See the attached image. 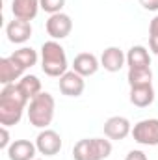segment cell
<instances>
[{"label": "cell", "mask_w": 158, "mask_h": 160, "mask_svg": "<svg viewBox=\"0 0 158 160\" xmlns=\"http://www.w3.org/2000/svg\"><path fill=\"white\" fill-rule=\"evenodd\" d=\"M126 65L128 69H145L151 67V52L143 45H134L126 52Z\"/></svg>", "instance_id": "2e32d148"}, {"label": "cell", "mask_w": 158, "mask_h": 160, "mask_svg": "<svg viewBox=\"0 0 158 160\" xmlns=\"http://www.w3.org/2000/svg\"><path fill=\"white\" fill-rule=\"evenodd\" d=\"M125 65H126V54L119 47H108L102 50L101 67H104L108 73H117Z\"/></svg>", "instance_id": "7c38bea8"}, {"label": "cell", "mask_w": 158, "mask_h": 160, "mask_svg": "<svg viewBox=\"0 0 158 160\" xmlns=\"http://www.w3.org/2000/svg\"><path fill=\"white\" fill-rule=\"evenodd\" d=\"M11 58H13L17 63H21L24 69L34 67V65L37 63V60H39L37 50H34L32 47H21L19 50H15V52L11 54Z\"/></svg>", "instance_id": "d6986e66"}, {"label": "cell", "mask_w": 158, "mask_h": 160, "mask_svg": "<svg viewBox=\"0 0 158 160\" xmlns=\"http://www.w3.org/2000/svg\"><path fill=\"white\" fill-rule=\"evenodd\" d=\"M149 48L153 54L158 56V15H155L149 22Z\"/></svg>", "instance_id": "44dd1931"}, {"label": "cell", "mask_w": 158, "mask_h": 160, "mask_svg": "<svg viewBox=\"0 0 158 160\" xmlns=\"http://www.w3.org/2000/svg\"><path fill=\"white\" fill-rule=\"evenodd\" d=\"M125 160H147V155L143 151H140V149H132V151H128Z\"/></svg>", "instance_id": "cb8c5ba5"}, {"label": "cell", "mask_w": 158, "mask_h": 160, "mask_svg": "<svg viewBox=\"0 0 158 160\" xmlns=\"http://www.w3.org/2000/svg\"><path fill=\"white\" fill-rule=\"evenodd\" d=\"M62 145H63L62 136L52 128H43L36 138L37 153L45 155V157H56L62 151Z\"/></svg>", "instance_id": "52a82bcc"}, {"label": "cell", "mask_w": 158, "mask_h": 160, "mask_svg": "<svg viewBox=\"0 0 158 160\" xmlns=\"http://www.w3.org/2000/svg\"><path fill=\"white\" fill-rule=\"evenodd\" d=\"M54 110H56V101L50 93L41 91L39 95H36L26 108V116L30 125H34L36 128H48V125L54 119Z\"/></svg>", "instance_id": "3957f363"}, {"label": "cell", "mask_w": 158, "mask_h": 160, "mask_svg": "<svg viewBox=\"0 0 158 160\" xmlns=\"http://www.w3.org/2000/svg\"><path fill=\"white\" fill-rule=\"evenodd\" d=\"M126 80H128L130 88L153 84V71H151V67H145V69H128Z\"/></svg>", "instance_id": "ffe728a7"}, {"label": "cell", "mask_w": 158, "mask_h": 160, "mask_svg": "<svg viewBox=\"0 0 158 160\" xmlns=\"http://www.w3.org/2000/svg\"><path fill=\"white\" fill-rule=\"evenodd\" d=\"M45 30L47 34L52 38L54 41H60V39H65L69 38V34L73 32V21L67 13H54L47 19L45 22Z\"/></svg>", "instance_id": "8992f818"}, {"label": "cell", "mask_w": 158, "mask_h": 160, "mask_svg": "<svg viewBox=\"0 0 158 160\" xmlns=\"http://www.w3.org/2000/svg\"><path fill=\"white\" fill-rule=\"evenodd\" d=\"M67 67H69V62H67L65 48L54 39L45 41L41 45V69H43V73L47 77L60 78L62 75L67 73Z\"/></svg>", "instance_id": "7a4b0ae2"}, {"label": "cell", "mask_w": 158, "mask_h": 160, "mask_svg": "<svg viewBox=\"0 0 158 160\" xmlns=\"http://www.w3.org/2000/svg\"><path fill=\"white\" fill-rule=\"evenodd\" d=\"M130 102L138 108H147L155 102V88L153 84H147V86H136V88H130V95H128Z\"/></svg>", "instance_id": "e0dca14e"}, {"label": "cell", "mask_w": 158, "mask_h": 160, "mask_svg": "<svg viewBox=\"0 0 158 160\" xmlns=\"http://www.w3.org/2000/svg\"><path fill=\"white\" fill-rule=\"evenodd\" d=\"M9 145H11V142H9L7 127H2V128H0V149H7Z\"/></svg>", "instance_id": "603a6c76"}, {"label": "cell", "mask_w": 158, "mask_h": 160, "mask_svg": "<svg viewBox=\"0 0 158 160\" xmlns=\"http://www.w3.org/2000/svg\"><path fill=\"white\" fill-rule=\"evenodd\" d=\"M128 134H132V125L125 116H112L104 121V136L108 140L121 142Z\"/></svg>", "instance_id": "ba28073f"}, {"label": "cell", "mask_w": 158, "mask_h": 160, "mask_svg": "<svg viewBox=\"0 0 158 160\" xmlns=\"http://www.w3.org/2000/svg\"><path fill=\"white\" fill-rule=\"evenodd\" d=\"M112 155V140L84 138L73 147V160H106Z\"/></svg>", "instance_id": "277c9868"}, {"label": "cell", "mask_w": 158, "mask_h": 160, "mask_svg": "<svg viewBox=\"0 0 158 160\" xmlns=\"http://www.w3.org/2000/svg\"><path fill=\"white\" fill-rule=\"evenodd\" d=\"M28 99L22 95L17 84L4 86L0 91V125L13 127L22 119L24 110L28 108Z\"/></svg>", "instance_id": "6da1fadb"}, {"label": "cell", "mask_w": 158, "mask_h": 160, "mask_svg": "<svg viewBox=\"0 0 158 160\" xmlns=\"http://www.w3.org/2000/svg\"><path fill=\"white\" fill-rule=\"evenodd\" d=\"M32 22L30 21H22V19H15L7 22L6 26V36L9 43H15V45H22L32 38Z\"/></svg>", "instance_id": "30bf717a"}, {"label": "cell", "mask_w": 158, "mask_h": 160, "mask_svg": "<svg viewBox=\"0 0 158 160\" xmlns=\"http://www.w3.org/2000/svg\"><path fill=\"white\" fill-rule=\"evenodd\" d=\"M17 86H19V89L22 91V95L28 101H32L36 95H39L43 91L41 89V80L36 75H24L21 80H17Z\"/></svg>", "instance_id": "ac0fdd59"}, {"label": "cell", "mask_w": 158, "mask_h": 160, "mask_svg": "<svg viewBox=\"0 0 158 160\" xmlns=\"http://www.w3.org/2000/svg\"><path fill=\"white\" fill-rule=\"evenodd\" d=\"M39 2H41V9L47 11L48 15L62 13V9L65 6V0H39Z\"/></svg>", "instance_id": "7402d4cb"}, {"label": "cell", "mask_w": 158, "mask_h": 160, "mask_svg": "<svg viewBox=\"0 0 158 160\" xmlns=\"http://www.w3.org/2000/svg\"><path fill=\"white\" fill-rule=\"evenodd\" d=\"M24 67L21 63H17L11 56H6L0 60V84L2 86H9V84H17L15 80H21L24 77Z\"/></svg>", "instance_id": "8fae6325"}, {"label": "cell", "mask_w": 158, "mask_h": 160, "mask_svg": "<svg viewBox=\"0 0 158 160\" xmlns=\"http://www.w3.org/2000/svg\"><path fill=\"white\" fill-rule=\"evenodd\" d=\"M6 151H7L9 160H36L37 147L30 140H15Z\"/></svg>", "instance_id": "4fadbf2b"}, {"label": "cell", "mask_w": 158, "mask_h": 160, "mask_svg": "<svg viewBox=\"0 0 158 160\" xmlns=\"http://www.w3.org/2000/svg\"><path fill=\"white\" fill-rule=\"evenodd\" d=\"M41 9L39 0H11V11L15 19L34 21Z\"/></svg>", "instance_id": "9a60e30c"}, {"label": "cell", "mask_w": 158, "mask_h": 160, "mask_svg": "<svg viewBox=\"0 0 158 160\" xmlns=\"http://www.w3.org/2000/svg\"><path fill=\"white\" fill-rule=\"evenodd\" d=\"M36 160H39V158H36Z\"/></svg>", "instance_id": "484cf974"}, {"label": "cell", "mask_w": 158, "mask_h": 160, "mask_svg": "<svg viewBox=\"0 0 158 160\" xmlns=\"http://www.w3.org/2000/svg\"><path fill=\"white\" fill-rule=\"evenodd\" d=\"M140 6L147 11H158V0H140Z\"/></svg>", "instance_id": "d4e9b609"}, {"label": "cell", "mask_w": 158, "mask_h": 160, "mask_svg": "<svg viewBox=\"0 0 158 160\" xmlns=\"http://www.w3.org/2000/svg\"><path fill=\"white\" fill-rule=\"evenodd\" d=\"M101 67V60L91 54V52H80L78 56H75V62H73V71H77L78 75H82L84 78L86 77H91L99 71Z\"/></svg>", "instance_id": "5bb4252c"}, {"label": "cell", "mask_w": 158, "mask_h": 160, "mask_svg": "<svg viewBox=\"0 0 158 160\" xmlns=\"http://www.w3.org/2000/svg\"><path fill=\"white\" fill-rule=\"evenodd\" d=\"M58 88L65 97H80L86 89V80L77 71H67L58 80Z\"/></svg>", "instance_id": "9c48e42d"}, {"label": "cell", "mask_w": 158, "mask_h": 160, "mask_svg": "<svg viewBox=\"0 0 158 160\" xmlns=\"http://www.w3.org/2000/svg\"><path fill=\"white\" fill-rule=\"evenodd\" d=\"M132 138L140 145L156 147L158 145V119H141L132 127Z\"/></svg>", "instance_id": "5b68a950"}]
</instances>
